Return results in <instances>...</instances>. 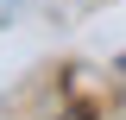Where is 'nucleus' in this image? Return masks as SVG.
Segmentation results:
<instances>
[]
</instances>
